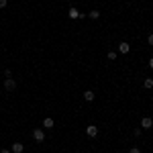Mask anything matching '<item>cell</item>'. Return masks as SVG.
<instances>
[{"label": "cell", "instance_id": "cell-1", "mask_svg": "<svg viewBox=\"0 0 153 153\" xmlns=\"http://www.w3.org/2000/svg\"><path fill=\"white\" fill-rule=\"evenodd\" d=\"M33 139H35L37 143H43L45 141V131L43 129H33Z\"/></svg>", "mask_w": 153, "mask_h": 153}, {"label": "cell", "instance_id": "cell-2", "mask_svg": "<svg viewBox=\"0 0 153 153\" xmlns=\"http://www.w3.org/2000/svg\"><path fill=\"white\" fill-rule=\"evenodd\" d=\"M4 90H6V92L16 90V80H14V78H6V82H4Z\"/></svg>", "mask_w": 153, "mask_h": 153}, {"label": "cell", "instance_id": "cell-3", "mask_svg": "<svg viewBox=\"0 0 153 153\" xmlns=\"http://www.w3.org/2000/svg\"><path fill=\"white\" fill-rule=\"evenodd\" d=\"M68 14H70V19H84V12H80L76 6H71L70 10H68Z\"/></svg>", "mask_w": 153, "mask_h": 153}, {"label": "cell", "instance_id": "cell-4", "mask_svg": "<svg viewBox=\"0 0 153 153\" xmlns=\"http://www.w3.org/2000/svg\"><path fill=\"white\" fill-rule=\"evenodd\" d=\"M151 127H153V118L151 117H143L141 118V129H147V131H149Z\"/></svg>", "mask_w": 153, "mask_h": 153}, {"label": "cell", "instance_id": "cell-5", "mask_svg": "<svg viewBox=\"0 0 153 153\" xmlns=\"http://www.w3.org/2000/svg\"><path fill=\"white\" fill-rule=\"evenodd\" d=\"M86 135L88 137H98V127L96 125H88L86 127Z\"/></svg>", "mask_w": 153, "mask_h": 153}, {"label": "cell", "instance_id": "cell-6", "mask_svg": "<svg viewBox=\"0 0 153 153\" xmlns=\"http://www.w3.org/2000/svg\"><path fill=\"white\" fill-rule=\"evenodd\" d=\"M118 51H120V53H129L131 45L127 43V41H120V43H118Z\"/></svg>", "mask_w": 153, "mask_h": 153}, {"label": "cell", "instance_id": "cell-7", "mask_svg": "<svg viewBox=\"0 0 153 153\" xmlns=\"http://www.w3.org/2000/svg\"><path fill=\"white\" fill-rule=\"evenodd\" d=\"M10 151H12V153H23V151H25V145H23V143H12Z\"/></svg>", "mask_w": 153, "mask_h": 153}, {"label": "cell", "instance_id": "cell-8", "mask_svg": "<svg viewBox=\"0 0 153 153\" xmlns=\"http://www.w3.org/2000/svg\"><path fill=\"white\" fill-rule=\"evenodd\" d=\"M94 98H96V94L92 90H86V92H84V100H86V102H92Z\"/></svg>", "mask_w": 153, "mask_h": 153}, {"label": "cell", "instance_id": "cell-9", "mask_svg": "<svg viewBox=\"0 0 153 153\" xmlns=\"http://www.w3.org/2000/svg\"><path fill=\"white\" fill-rule=\"evenodd\" d=\"M53 125H55V123H53V118H43V127H45V129H53Z\"/></svg>", "mask_w": 153, "mask_h": 153}, {"label": "cell", "instance_id": "cell-10", "mask_svg": "<svg viewBox=\"0 0 153 153\" xmlns=\"http://www.w3.org/2000/svg\"><path fill=\"white\" fill-rule=\"evenodd\" d=\"M143 86H145L147 90H151V88H153V78H145V82H143Z\"/></svg>", "mask_w": 153, "mask_h": 153}, {"label": "cell", "instance_id": "cell-11", "mask_svg": "<svg viewBox=\"0 0 153 153\" xmlns=\"http://www.w3.org/2000/svg\"><path fill=\"white\" fill-rule=\"evenodd\" d=\"M88 16H90L92 21H96V19L100 16V12H98V10H90V12H88Z\"/></svg>", "mask_w": 153, "mask_h": 153}, {"label": "cell", "instance_id": "cell-12", "mask_svg": "<svg viewBox=\"0 0 153 153\" xmlns=\"http://www.w3.org/2000/svg\"><path fill=\"white\" fill-rule=\"evenodd\" d=\"M108 59L114 61V59H117V53H114V51H108Z\"/></svg>", "mask_w": 153, "mask_h": 153}, {"label": "cell", "instance_id": "cell-13", "mask_svg": "<svg viewBox=\"0 0 153 153\" xmlns=\"http://www.w3.org/2000/svg\"><path fill=\"white\" fill-rule=\"evenodd\" d=\"M129 153H141V149H139V147H131Z\"/></svg>", "mask_w": 153, "mask_h": 153}, {"label": "cell", "instance_id": "cell-14", "mask_svg": "<svg viewBox=\"0 0 153 153\" xmlns=\"http://www.w3.org/2000/svg\"><path fill=\"white\" fill-rule=\"evenodd\" d=\"M6 4H8V0H0V8H6Z\"/></svg>", "mask_w": 153, "mask_h": 153}, {"label": "cell", "instance_id": "cell-15", "mask_svg": "<svg viewBox=\"0 0 153 153\" xmlns=\"http://www.w3.org/2000/svg\"><path fill=\"white\" fill-rule=\"evenodd\" d=\"M147 43H149V45H153V33L149 37H147Z\"/></svg>", "mask_w": 153, "mask_h": 153}, {"label": "cell", "instance_id": "cell-16", "mask_svg": "<svg viewBox=\"0 0 153 153\" xmlns=\"http://www.w3.org/2000/svg\"><path fill=\"white\" fill-rule=\"evenodd\" d=\"M0 153H12L10 149H0Z\"/></svg>", "mask_w": 153, "mask_h": 153}, {"label": "cell", "instance_id": "cell-17", "mask_svg": "<svg viewBox=\"0 0 153 153\" xmlns=\"http://www.w3.org/2000/svg\"><path fill=\"white\" fill-rule=\"evenodd\" d=\"M149 68L153 70V57H149Z\"/></svg>", "mask_w": 153, "mask_h": 153}]
</instances>
